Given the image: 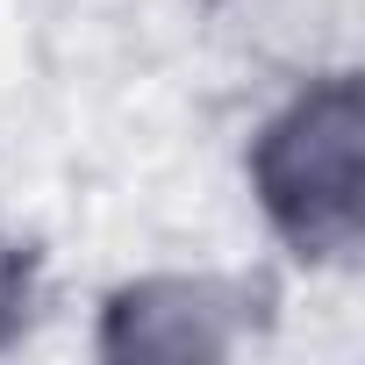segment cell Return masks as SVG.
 <instances>
[{
    "mask_svg": "<svg viewBox=\"0 0 365 365\" xmlns=\"http://www.w3.org/2000/svg\"><path fill=\"white\" fill-rule=\"evenodd\" d=\"M244 187L265 237L308 272H351L365 251V72H301L244 143Z\"/></svg>",
    "mask_w": 365,
    "mask_h": 365,
    "instance_id": "6da1fadb",
    "label": "cell"
},
{
    "mask_svg": "<svg viewBox=\"0 0 365 365\" xmlns=\"http://www.w3.org/2000/svg\"><path fill=\"white\" fill-rule=\"evenodd\" d=\"M272 322V279L230 265H150L101 294L93 358L108 365H222Z\"/></svg>",
    "mask_w": 365,
    "mask_h": 365,
    "instance_id": "7a4b0ae2",
    "label": "cell"
},
{
    "mask_svg": "<svg viewBox=\"0 0 365 365\" xmlns=\"http://www.w3.org/2000/svg\"><path fill=\"white\" fill-rule=\"evenodd\" d=\"M36 301H43V272H36V251L0 222V351H8L22 329H29V315H36Z\"/></svg>",
    "mask_w": 365,
    "mask_h": 365,
    "instance_id": "3957f363",
    "label": "cell"
}]
</instances>
